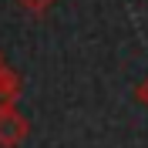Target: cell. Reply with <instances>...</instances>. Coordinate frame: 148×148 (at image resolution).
<instances>
[{"instance_id": "277c9868", "label": "cell", "mask_w": 148, "mask_h": 148, "mask_svg": "<svg viewBox=\"0 0 148 148\" xmlns=\"http://www.w3.org/2000/svg\"><path fill=\"white\" fill-rule=\"evenodd\" d=\"M24 3H27V7H30V10H44V7H47V3H51V0H24Z\"/></svg>"}, {"instance_id": "7a4b0ae2", "label": "cell", "mask_w": 148, "mask_h": 148, "mask_svg": "<svg viewBox=\"0 0 148 148\" xmlns=\"http://www.w3.org/2000/svg\"><path fill=\"white\" fill-rule=\"evenodd\" d=\"M17 91H20V81L10 71H0V111H10V104L17 101Z\"/></svg>"}, {"instance_id": "3957f363", "label": "cell", "mask_w": 148, "mask_h": 148, "mask_svg": "<svg viewBox=\"0 0 148 148\" xmlns=\"http://www.w3.org/2000/svg\"><path fill=\"white\" fill-rule=\"evenodd\" d=\"M135 94H138V101H141V104L148 108V77H145V81L138 84V91H135Z\"/></svg>"}, {"instance_id": "6da1fadb", "label": "cell", "mask_w": 148, "mask_h": 148, "mask_svg": "<svg viewBox=\"0 0 148 148\" xmlns=\"http://www.w3.org/2000/svg\"><path fill=\"white\" fill-rule=\"evenodd\" d=\"M24 135H27V121L20 118L14 108L0 111V141H3V145H17Z\"/></svg>"}]
</instances>
